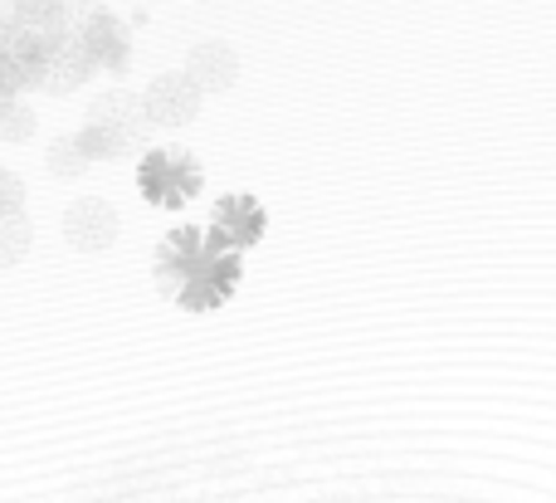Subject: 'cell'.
<instances>
[{
    "mask_svg": "<svg viewBox=\"0 0 556 503\" xmlns=\"http://www.w3.org/2000/svg\"><path fill=\"white\" fill-rule=\"evenodd\" d=\"M152 284L172 309L205 318L220 313L244 284V254L215 250L195 221H176L152 250Z\"/></svg>",
    "mask_w": 556,
    "mask_h": 503,
    "instance_id": "1",
    "label": "cell"
},
{
    "mask_svg": "<svg viewBox=\"0 0 556 503\" xmlns=\"http://www.w3.org/2000/svg\"><path fill=\"white\" fill-rule=\"evenodd\" d=\"M132 186H137V196H142L152 211L176 215V211H186V205L201 201L205 166H201V156H195L191 147L162 142V147H147V152L137 156Z\"/></svg>",
    "mask_w": 556,
    "mask_h": 503,
    "instance_id": "2",
    "label": "cell"
},
{
    "mask_svg": "<svg viewBox=\"0 0 556 503\" xmlns=\"http://www.w3.org/2000/svg\"><path fill=\"white\" fill-rule=\"evenodd\" d=\"M201 230H205V240H211L215 250L250 254V250H260V244L269 240V205H264L254 191H225V196H215L211 201Z\"/></svg>",
    "mask_w": 556,
    "mask_h": 503,
    "instance_id": "3",
    "label": "cell"
},
{
    "mask_svg": "<svg viewBox=\"0 0 556 503\" xmlns=\"http://www.w3.org/2000/svg\"><path fill=\"white\" fill-rule=\"evenodd\" d=\"M201 84H195L186 68H166V74H156L152 84L142 88V113L152 127H162V133H176V127H191L195 117H201Z\"/></svg>",
    "mask_w": 556,
    "mask_h": 503,
    "instance_id": "4",
    "label": "cell"
},
{
    "mask_svg": "<svg viewBox=\"0 0 556 503\" xmlns=\"http://www.w3.org/2000/svg\"><path fill=\"white\" fill-rule=\"evenodd\" d=\"M59 230H64L68 250L103 254V250H113L117 235H123V215H117V205L103 201V196H74L64 221H59Z\"/></svg>",
    "mask_w": 556,
    "mask_h": 503,
    "instance_id": "5",
    "label": "cell"
},
{
    "mask_svg": "<svg viewBox=\"0 0 556 503\" xmlns=\"http://www.w3.org/2000/svg\"><path fill=\"white\" fill-rule=\"evenodd\" d=\"M84 123L108 127L127 152H147V137H152V123H147V113H142V93H127L123 84L108 88V93H98L93 103H88Z\"/></svg>",
    "mask_w": 556,
    "mask_h": 503,
    "instance_id": "6",
    "label": "cell"
},
{
    "mask_svg": "<svg viewBox=\"0 0 556 503\" xmlns=\"http://www.w3.org/2000/svg\"><path fill=\"white\" fill-rule=\"evenodd\" d=\"M74 39L84 45V54L93 59L98 74H127V68H132V35H127V25L113 10H98L93 20H84V25L74 29Z\"/></svg>",
    "mask_w": 556,
    "mask_h": 503,
    "instance_id": "7",
    "label": "cell"
},
{
    "mask_svg": "<svg viewBox=\"0 0 556 503\" xmlns=\"http://www.w3.org/2000/svg\"><path fill=\"white\" fill-rule=\"evenodd\" d=\"M181 68L201 84V93H230V88L240 84V54H235V45H225V39H201V45H191Z\"/></svg>",
    "mask_w": 556,
    "mask_h": 503,
    "instance_id": "8",
    "label": "cell"
},
{
    "mask_svg": "<svg viewBox=\"0 0 556 503\" xmlns=\"http://www.w3.org/2000/svg\"><path fill=\"white\" fill-rule=\"evenodd\" d=\"M93 74H98L93 59H88L84 45L68 35L64 45H59L54 54L45 59V68H39V88H45V93H59V98H64V93H78V88H84Z\"/></svg>",
    "mask_w": 556,
    "mask_h": 503,
    "instance_id": "9",
    "label": "cell"
},
{
    "mask_svg": "<svg viewBox=\"0 0 556 503\" xmlns=\"http://www.w3.org/2000/svg\"><path fill=\"white\" fill-rule=\"evenodd\" d=\"M15 35L35 39L39 49H59L68 39L64 0H15Z\"/></svg>",
    "mask_w": 556,
    "mask_h": 503,
    "instance_id": "10",
    "label": "cell"
},
{
    "mask_svg": "<svg viewBox=\"0 0 556 503\" xmlns=\"http://www.w3.org/2000/svg\"><path fill=\"white\" fill-rule=\"evenodd\" d=\"M29 240H35L29 211H0V269H15L29 254Z\"/></svg>",
    "mask_w": 556,
    "mask_h": 503,
    "instance_id": "11",
    "label": "cell"
},
{
    "mask_svg": "<svg viewBox=\"0 0 556 503\" xmlns=\"http://www.w3.org/2000/svg\"><path fill=\"white\" fill-rule=\"evenodd\" d=\"M45 166L59 176V181H78V176L88 172V162H84V152L74 147V137H54V142L45 147Z\"/></svg>",
    "mask_w": 556,
    "mask_h": 503,
    "instance_id": "12",
    "label": "cell"
},
{
    "mask_svg": "<svg viewBox=\"0 0 556 503\" xmlns=\"http://www.w3.org/2000/svg\"><path fill=\"white\" fill-rule=\"evenodd\" d=\"M39 127L35 108H29V98H15V103L0 108V142H29Z\"/></svg>",
    "mask_w": 556,
    "mask_h": 503,
    "instance_id": "13",
    "label": "cell"
},
{
    "mask_svg": "<svg viewBox=\"0 0 556 503\" xmlns=\"http://www.w3.org/2000/svg\"><path fill=\"white\" fill-rule=\"evenodd\" d=\"M29 191H25V176L15 166H0V211H25Z\"/></svg>",
    "mask_w": 556,
    "mask_h": 503,
    "instance_id": "14",
    "label": "cell"
},
{
    "mask_svg": "<svg viewBox=\"0 0 556 503\" xmlns=\"http://www.w3.org/2000/svg\"><path fill=\"white\" fill-rule=\"evenodd\" d=\"M25 93H29V78L20 74V68L10 64L5 54H0V108L15 103V98H25Z\"/></svg>",
    "mask_w": 556,
    "mask_h": 503,
    "instance_id": "15",
    "label": "cell"
},
{
    "mask_svg": "<svg viewBox=\"0 0 556 503\" xmlns=\"http://www.w3.org/2000/svg\"><path fill=\"white\" fill-rule=\"evenodd\" d=\"M15 29V0H0V39Z\"/></svg>",
    "mask_w": 556,
    "mask_h": 503,
    "instance_id": "16",
    "label": "cell"
}]
</instances>
